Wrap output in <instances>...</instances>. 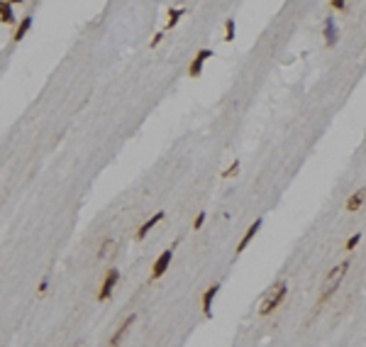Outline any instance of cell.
Wrapping results in <instances>:
<instances>
[{
	"label": "cell",
	"instance_id": "1",
	"mask_svg": "<svg viewBox=\"0 0 366 347\" xmlns=\"http://www.w3.org/2000/svg\"><path fill=\"white\" fill-rule=\"evenodd\" d=\"M347 269H349V261H342V264H337V266L327 274V279H325V284H322V291H320V298H317V306H322V303L339 289V281L344 279Z\"/></svg>",
	"mask_w": 366,
	"mask_h": 347
},
{
	"label": "cell",
	"instance_id": "2",
	"mask_svg": "<svg viewBox=\"0 0 366 347\" xmlns=\"http://www.w3.org/2000/svg\"><path fill=\"white\" fill-rule=\"evenodd\" d=\"M286 293H288V284L286 281H279V284H274L269 293L264 296V301H261V308H259V316H269L271 311H276L279 306H281V301L286 298Z\"/></svg>",
	"mask_w": 366,
	"mask_h": 347
},
{
	"label": "cell",
	"instance_id": "3",
	"mask_svg": "<svg viewBox=\"0 0 366 347\" xmlns=\"http://www.w3.org/2000/svg\"><path fill=\"white\" fill-rule=\"evenodd\" d=\"M117 281H120V271H117V269H108V274H105V279H103V286L98 291V301H108V298L113 296Z\"/></svg>",
	"mask_w": 366,
	"mask_h": 347
},
{
	"label": "cell",
	"instance_id": "4",
	"mask_svg": "<svg viewBox=\"0 0 366 347\" xmlns=\"http://www.w3.org/2000/svg\"><path fill=\"white\" fill-rule=\"evenodd\" d=\"M176 250V247H173ZM173 250H164L161 252V257L154 261V269H151V279H159V276H164V271L169 269L171 260H173Z\"/></svg>",
	"mask_w": 366,
	"mask_h": 347
},
{
	"label": "cell",
	"instance_id": "5",
	"mask_svg": "<svg viewBox=\"0 0 366 347\" xmlns=\"http://www.w3.org/2000/svg\"><path fill=\"white\" fill-rule=\"evenodd\" d=\"M135 320H137V316H135V313L125 318V323H122V325H120V328L115 330V335H113V338H110V347H117V345H120V343H122V338H125V335L130 333V328L135 325Z\"/></svg>",
	"mask_w": 366,
	"mask_h": 347
},
{
	"label": "cell",
	"instance_id": "6",
	"mask_svg": "<svg viewBox=\"0 0 366 347\" xmlns=\"http://www.w3.org/2000/svg\"><path fill=\"white\" fill-rule=\"evenodd\" d=\"M210 57H213V52H210V49H200V52L196 54V59L191 61V66H188V74H191L193 79H196V76H200V71H203V64H205V61H208Z\"/></svg>",
	"mask_w": 366,
	"mask_h": 347
},
{
	"label": "cell",
	"instance_id": "7",
	"mask_svg": "<svg viewBox=\"0 0 366 347\" xmlns=\"http://www.w3.org/2000/svg\"><path fill=\"white\" fill-rule=\"evenodd\" d=\"M218 291H220V284H213V286H208L205 293H203V313H205L208 318L213 316V301H215Z\"/></svg>",
	"mask_w": 366,
	"mask_h": 347
},
{
	"label": "cell",
	"instance_id": "8",
	"mask_svg": "<svg viewBox=\"0 0 366 347\" xmlns=\"http://www.w3.org/2000/svg\"><path fill=\"white\" fill-rule=\"evenodd\" d=\"M259 228H261V218H256V220H254V225H249V230L244 232V237L239 240V245H237V255L247 250V245H249V242L254 240V235L259 232Z\"/></svg>",
	"mask_w": 366,
	"mask_h": 347
},
{
	"label": "cell",
	"instance_id": "9",
	"mask_svg": "<svg viewBox=\"0 0 366 347\" xmlns=\"http://www.w3.org/2000/svg\"><path fill=\"white\" fill-rule=\"evenodd\" d=\"M164 215H166V213H164V210H159V213H156V215H151V218H149V220H146V223H144V225H142L140 230H137V240H144V237H146V235H149V230H151V228H154V225H156V223H161V220H164Z\"/></svg>",
	"mask_w": 366,
	"mask_h": 347
},
{
	"label": "cell",
	"instance_id": "10",
	"mask_svg": "<svg viewBox=\"0 0 366 347\" xmlns=\"http://www.w3.org/2000/svg\"><path fill=\"white\" fill-rule=\"evenodd\" d=\"M335 42H337V25H335V17L330 15V17L325 20V44L332 47Z\"/></svg>",
	"mask_w": 366,
	"mask_h": 347
},
{
	"label": "cell",
	"instance_id": "11",
	"mask_svg": "<svg viewBox=\"0 0 366 347\" xmlns=\"http://www.w3.org/2000/svg\"><path fill=\"white\" fill-rule=\"evenodd\" d=\"M364 198H366V188H359V191H354L349 198H347V210H359L362 208V203H364Z\"/></svg>",
	"mask_w": 366,
	"mask_h": 347
},
{
	"label": "cell",
	"instance_id": "12",
	"mask_svg": "<svg viewBox=\"0 0 366 347\" xmlns=\"http://www.w3.org/2000/svg\"><path fill=\"white\" fill-rule=\"evenodd\" d=\"M29 27H32V15H25V17H22V22H20L17 29H15V34H12V42H22V39H25V34L29 32Z\"/></svg>",
	"mask_w": 366,
	"mask_h": 347
},
{
	"label": "cell",
	"instance_id": "13",
	"mask_svg": "<svg viewBox=\"0 0 366 347\" xmlns=\"http://www.w3.org/2000/svg\"><path fill=\"white\" fill-rule=\"evenodd\" d=\"M0 22L2 25H15V15H12L10 2H0Z\"/></svg>",
	"mask_w": 366,
	"mask_h": 347
},
{
	"label": "cell",
	"instance_id": "14",
	"mask_svg": "<svg viewBox=\"0 0 366 347\" xmlns=\"http://www.w3.org/2000/svg\"><path fill=\"white\" fill-rule=\"evenodd\" d=\"M115 247H117V242H115V240H105V242H103V247H100V252H98V257H100V260L110 257V255L115 252Z\"/></svg>",
	"mask_w": 366,
	"mask_h": 347
},
{
	"label": "cell",
	"instance_id": "15",
	"mask_svg": "<svg viewBox=\"0 0 366 347\" xmlns=\"http://www.w3.org/2000/svg\"><path fill=\"white\" fill-rule=\"evenodd\" d=\"M181 15H186V10H183V7H178V10H173V7H171V10H169V22H166V29L173 27V25L181 20Z\"/></svg>",
	"mask_w": 366,
	"mask_h": 347
},
{
	"label": "cell",
	"instance_id": "16",
	"mask_svg": "<svg viewBox=\"0 0 366 347\" xmlns=\"http://www.w3.org/2000/svg\"><path fill=\"white\" fill-rule=\"evenodd\" d=\"M234 32H237V27H234V17H227V22H225V42H232V39H234Z\"/></svg>",
	"mask_w": 366,
	"mask_h": 347
},
{
	"label": "cell",
	"instance_id": "17",
	"mask_svg": "<svg viewBox=\"0 0 366 347\" xmlns=\"http://www.w3.org/2000/svg\"><path fill=\"white\" fill-rule=\"evenodd\" d=\"M359 240H362V232H357V235H352V237L347 240V245H344V250H349V252H352V250H354V247L359 245Z\"/></svg>",
	"mask_w": 366,
	"mask_h": 347
},
{
	"label": "cell",
	"instance_id": "18",
	"mask_svg": "<svg viewBox=\"0 0 366 347\" xmlns=\"http://www.w3.org/2000/svg\"><path fill=\"white\" fill-rule=\"evenodd\" d=\"M239 172V162H234V164H229L225 172H222V178H229V176H234V174Z\"/></svg>",
	"mask_w": 366,
	"mask_h": 347
},
{
	"label": "cell",
	"instance_id": "19",
	"mask_svg": "<svg viewBox=\"0 0 366 347\" xmlns=\"http://www.w3.org/2000/svg\"><path fill=\"white\" fill-rule=\"evenodd\" d=\"M203 223H205V213H198V218L193 220V230H200V228H203Z\"/></svg>",
	"mask_w": 366,
	"mask_h": 347
},
{
	"label": "cell",
	"instance_id": "20",
	"mask_svg": "<svg viewBox=\"0 0 366 347\" xmlns=\"http://www.w3.org/2000/svg\"><path fill=\"white\" fill-rule=\"evenodd\" d=\"M161 39H164V34H161V32H156V34H154V37H151V42H149V47H151V49H154V47H156V44H159V42H161Z\"/></svg>",
	"mask_w": 366,
	"mask_h": 347
},
{
	"label": "cell",
	"instance_id": "21",
	"mask_svg": "<svg viewBox=\"0 0 366 347\" xmlns=\"http://www.w3.org/2000/svg\"><path fill=\"white\" fill-rule=\"evenodd\" d=\"M330 7H335V10H344V7H347V2H344V0H332V2H330Z\"/></svg>",
	"mask_w": 366,
	"mask_h": 347
},
{
	"label": "cell",
	"instance_id": "22",
	"mask_svg": "<svg viewBox=\"0 0 366 347\" xmlns=\"http://www.w3.org/2000/svg\"><path fill=\"white\" fill-rule=\"evenodd\" d=\"M47 286H49V281H47V279H44V281H42V284H39V293H44V291H47Z\"/></svg>",
	"mask_w": 366,
	"mask_h": 347
}]
</instances>
